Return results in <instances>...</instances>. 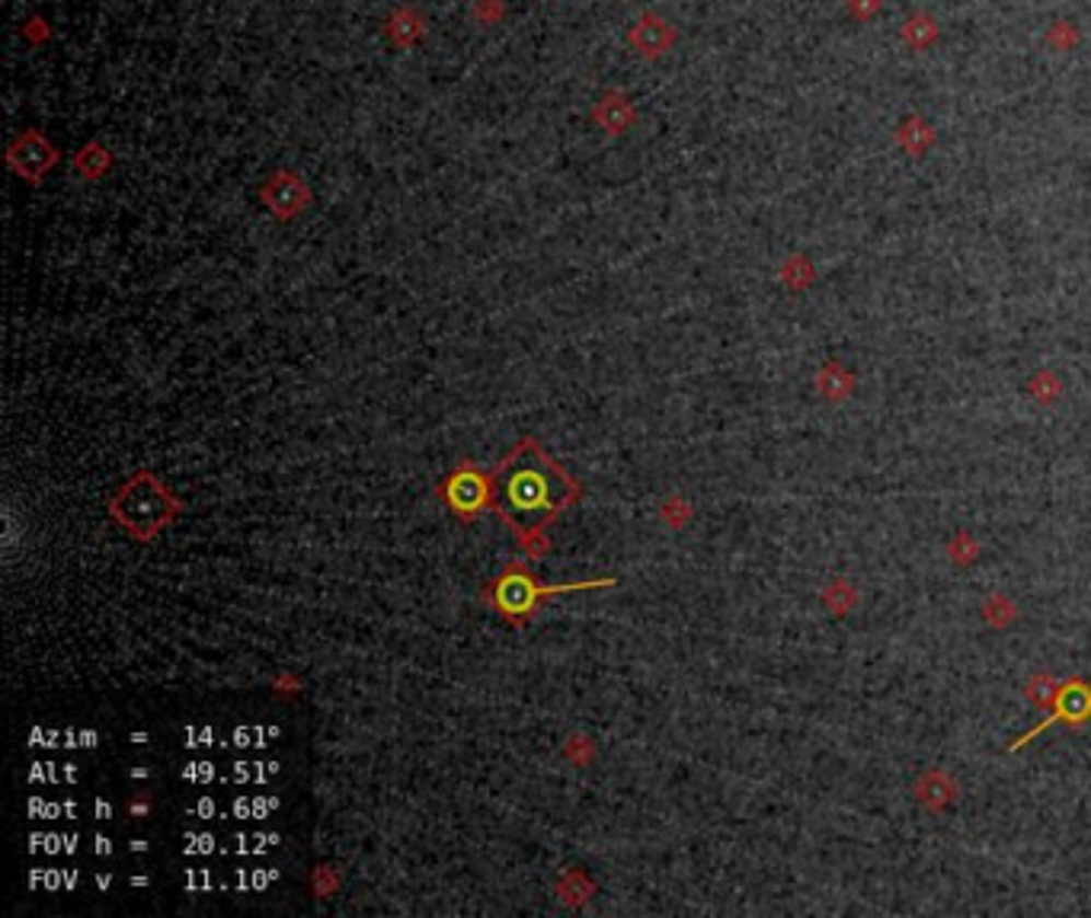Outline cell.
<instances>
[{
    "mask_svg": "<svg viewBox=\"0 0 1091 918\" xmlns=\"http://www.w3.org/2000/svg\"><path fill=\"white\" fill-rule=\"evenodd\" d=\"M564 480L547 461H519L509 467L503 477V497L509 515H529L538 519L560 502Z\"/></svg>",
    "mask_w": 1091,
    "mask_h": 918,
    "instance_id": "obj_1",
    "label": "cell"
},
{
    "mask_svg": "<svg viewBox=\"0 0 1091 918\" xmlns=\"http://www.w3.org/2000/svg\"><path fill=\"white\" fill-rule=\"evenodd\" d=\"M445 497H449V502H452L459 512H467V515H471L474 509H480L484 500H487V487H484V480H480L477 474L464 470V474H455V477L449 480Z\"/></svg>",
    "mask_w": 1091,
    "mask_h": 918,
    "instance_id": "obj_2",
    "label": "cell"
}]
</instances>
